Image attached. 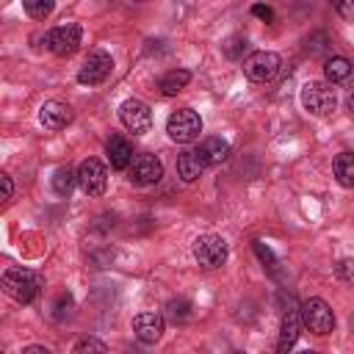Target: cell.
Returning a JSON list of instances; mask_svg holds the SVG:
<instances>
[{
  "label": "cell",
  "instance_id": "cell-3",
  "mask_svg": "<svg viewBox=\"0 0 354 354\" xmlns=\"http://www.w3.org/2000/svg\"><path fill=\"white\" fill-rule=\"evenodd\" d=\"M299 318H301V326H307L313 335H329V332L335 329V313H332V307H329L324 299H318V296H313V299H307V301L301 304Z\"/></svg>",
  "mask_w": 354,
  "mask_h": 354
},
{
  "label": "cell",
  "instance_id": "cell-1",
  "mask_svg": "<svg viewBox=\"0 0 354 354\" xmlns=\"http://www.w3.org/2000/svg\"><path fill=\"white\" fill-rule=\"evenodd\" d=\"M0 288H3L6 296H11L14 301L30 304V301L39 296V290H41V279H39V274L30 271V268H8V271L3 274V279H0Z\"/></svg>",
  "mask_w": 354,
  "mask_h": 354
},
{
  "label": "cell",
  "instance_id": "cell-17",
  "mask_svg": "<svg viewBox=\"0 0 354 354\" xmlns=\"http://www.w3.org/2000/svg\"><path fill=\"white\" fill-rule=\"evenodd\" d=\"M202 171H205V163L199 160L196 152H183V155L177 158V174H180L185 183H196V180L202 177Z\"/></svg>",
  "mask_w": 354,
  "mask_h": 354
},
{
  "label": "cell",
  "instance_id": "cell-16",
  "mask_svg": "<svg viewBox=\"0 0 354 354\" xmlns=\"http://www.w3.org/2000/svg\"><path fill=\"white\" fill-rule=\"evenodd\" d=\"M299 329H301V318H299V310H288L285 318H282V332H279V343L277 348L279 351H290L299 340Z\"/></svg>",
  "mask_w": 354,
  "mask_h": 354
},
{
  "label": "cell",
  "instance_id": "cell-10",
  "mask_svg": "<svg viewBox=\"0 0 354 354\" xmlns=\"http://www.w3.org/2000/svg\"><path fill=\"white\" fill-rule=\"evenodd\" d=\"M163 177V163L155 155H136L127 163V180L133 185H152Z\"/></svg>",
  "mask_w": 354,
  "mask_h": 354
},
{
  "label": "cell",
  "instance_id": "cell-22",
  "mask_svg": "<svg viewBox=\"0 0 354 354\" xmlns=\"http://www.w3.org/2000/svg\"><path fill=\"white\" fill-rule=\"evenodd\" d=\"M22 6L30 19H47L55 8V0H22Z\"/></svg>",
  "mask_w": 354,
  "mask_h": 354
},
{
  "label": "cell",
  "instance_id": "cell-9",
  "mask_svg": "<svg viewBox=\"0 0 354 354\" xmlns=\"http://www.w3.org/2000/svg\"><path fill=\"white\" fill-rule=\"evenodd\" d=\"M119 119L136 136H141V133H147L152 127V111H149V105L141 102V100H136V97H130V100H124L119 105Z\"/></svg>",
  "mask_w": 354,
  "mask_h": 354
},
{
  "label": "cell",
  "instance_id": "cell-7",
  "mask_svg": "<svg viewBox=\"0 0 354 354\" xmlns=\"http://www.w3.org/2000/svg\"><path fill=\"white\" fill-rule=\"evenodd\" d=\"M75 177H77V185H80L88 196H102V194H105V185H108V169H105V163H100L97 158L83 160V163L77 166Z\"/></svg>",
  "mask_w": 354,
  "mask_h": 354
},
{
  "label": "cell",
  "instance_id": "cell-5",
  "mask_svg": "<svg viewBox=\"0 0 354 354\" xmlns=\"http://www.w3.org/2000/svg\"><path fill=\"white\" fill-rule=\"evenodd\" d=\"M279 66H282V58H279L277 53H271V50H257V53H252V55L243 61V75H246L249 80H254V83H268V80L277 77Z\"/></svg>",
  "mask_w": 354,
  "mask_h": 354
},
{
  "label": "cell",
  "instance_id": "cell-14",
  "mask_svg": "<svg viewBox=\"0 0 354 354\" xmlns=\"http://www.w3.org/2000/svg\"><path fill=\"white\" fill-rule=\"evenodd\" d=\"M196 155H199V160L205 166H218V163H224L230 158V144L224 138H218V136H207L196 147Z\"/></svg>",
  "mask_w": 354,
  "mask_h": 354
},
{
  "label": "cell",
  "instance_id": "cell-18",
  "mask_svg": "<svg viewBox=\"0 0 354 354\" xmlns=\"http://www.w3.org/2000/svg\"><path fill=\"white\" fill-rule=\"evenodd\" d=\"M324 75H326V83H343L351 75V61L343 58V55H332L324 64Z\"/></svg>",
  "mask_w": 354,
  "mask_h": 354
},
{
  "label": "cell",
  "instance_id": "cell-11",
  "mask_svg": "<svg viewBox=\"0 0 354 354\" xmlns=\"http://www.w3.org/2000/svg\"><path fill=\"white\" fill-rule=\"evenodd\" d=\"M47 47H50L55 55H61V58L72 55V53L80 47V25L66 22V25L53 28V30L47 33Z\"/></svg>",
  "mask_w": 354,
  "mask_h": 354
},
{
  "label": "cell",
  "instance_id": "cell-8",
  "mask_svg": "<svg viewBox=\"0 0 354 354\" xmlns=\"http://www.w3.org/2000/svg\"><path fill=\"white\" fill-rule=\"evenodd\" d=\"M111 69H113V58H111L105 50H91V53L86 55L80 72H77V80H80L83 86H97V83L108 80Z\"/></svg>",
  "mask_w": 354,
  "mask_h": 354
},
{
  "label": "cell",
  "instance_id": "cell-28",
  "mask_svg": "<svg viewBox=\"0 0 354 354\" xmlns=\"http://www.w3.org/2000/svg\"><path fill=\"white\" fill-rule=\"evenodd\" d=\"M252 14H254V17H260V19H266V22H271V19H274V11H271L268 6H252Z\"/></svg>",
  "mask_w": 354,
  "mask_h": 354
},
{
  "label": "cell",
  "instance_id": "cell-12",
  "mask_svg": "<svg viewBox=\"0 0 354 354\" xmlns=\"http://www.w3.org/2000/svg\"><path fill=\"white\" fill-rule=\"evenodd\" d=\"M72 108L66 102H58V100H50L41 105L39 111V122L47 127V130H64L69 122H72Z\"/></svg>",
  "mask_w": 354,
  "mask_h": 354
},
{
  "label": "cell",
  "instance_id": "cell-6",
  "mask_svg": "<svg viewBox=\"0 0 354 354\" xmlns=\"http://www.w3.org/2000/svg\"><path fill=\"white\" fill-rule=\"evenodd\" d=\"M194 257H196V263L205 266V268H218V266H224V260H227V241H224L221 235H213V232L199 235V238L194 241Z\"/></svg>",
  "mask_w": 354,
  "mask_h": 354
},
{
  "label": "cell",
  "instance_id": "cell-24",
  "mask_svg": "<svg viewBox=\"0 0 354 354\" xmlns=\"http://www.w3.org/2000/svg\"><path fill=\"white\" fill-rule=\"evenodd\" d=\"M243 47H246V39H243V36H230L227 44H224V55H227V58H238Z\"/></svg>",
  "mask_w": 354,
  "mask_h": 354
},
{
  "label": "cell",
  "instance_id": "cell-4",
  "mask_svg": "<svg viewBox=\"0 0 354 354\" xmlns=\"http://www.w3.org/2000/svg\"><path fill=\"white\" fill-rule=\"evenodd\" d=\"M166 133H169L171 141H177V144H188V141H194V138L202 133V119H199L196 111H191V108H180V111H174V113L169 116V122H166Z\"/></svg>",
  "mask_w": 354,
  "mask_h": 354
},
{
  "label": "cell",
  "instance_id": "cell-20",
  "mask_svg": "<svg viewBox=\"0 0 354 354\" xmlns=\"http://www.w3.org/2000/svg\"><path fill=\"white\" fill-rule=\"evenodd\" d=\"M188 80H191V72H188V69H171V72H166V75L160 77V91H163L166 97H171V94H177V91H183V88L188 86Z\"/></svg>",
  "mask_w": 354,
  "mask_h": 354
},
{
  "label": "cell",
  "instance_id": "cell-23",
  "mask_svg": "<svg viewBox=\"0 0 354 354\" xmlns=\"http://www.w3.org/2000/svg\"><path fill=\"white\" fill-rule=\"evenodd\" d=\"M166 310H169V318H171L174 324H183V321L188 318V310H191V304L180 299V301H169V307H166Z\"/></svg>",
  "mask_w": 354,
  "mask_h": 354
},
{
  "label": "cell",
  "instance_id": "cell-21",
  "mask_svg": "<svg viewBox=\"0 0 354 354\" xmlns=\"http://www.w3.org/2000/svg\"><path fill=\"white\" fill-rule=\"evenodd\" d=\"M75 183H77V177H75V171H72L69 166L55 169V174H53V191H55L58 196H69L72 188H75Z\"/></svg>",
  "mask_w": 354,
  "mask_h": 354
},
{
  "label": "cell",
  "instance_id": "cell-13",
  "mask_svg": "<svg viewBox=\"0 0 354 354\" xmlns=\"http://www.w3.org/2000/svg\"><path fill=\"white\" fill-rule=\"evenodd\" d=\"M133 332L141 343H158L163 337V315L158 313H141L133 318Z\"/></svg>",
  "mask_w": 354,
  "mask_h": 354
},
{
  "label": "cell",
  "instance_id": "cell-19",
  "mask_svg": "<svg viewBox=\"0 0 354 354\" xmlns=\"http://www.w3.org/2000/svg\"><path fill=\"white\" fill-rule=\"evenodd\" d=\"M332 169H335V177H337V183H340L343 188H351V185H354V155H351V152H340V155L335 158Z\"/></svg>",
  "mask_w": 354,
  "mask_h": 354
},
{
  "label": "cell",
  "instance_id": "cell-26",
  "mask_svg": "<svg viewBox=\"0 0 354 354\" xmlns=\"http://www.w3.org/2000/svg\"><path fill=\"white\" fill-rule=\"evenodd\" d=\"M108 346L102 340H94V337H86L80 343H75V351H105Z\"/></svg>",
  "mask_w": 354,
  "mask_h": 354
},
{
  "label": "cell",
  "instance_id": "cell-25",
  "mask_svg": "<svg viewBox=\"0 0 354 354\" xmlns=\"http://www.w3.org/2000/svg\"><path fill=\"white\" fill-rule=\"evenodd\" d=\"M11 194H14V183L6 171H0V205H6L11 199Z\"/></svg>",
  "mask_w": 354,
  "mask_h": 354
},
{
  "label": "cell",
  "instance_id": "cell-2",
  "mask_svg": "<svg viewBox=\"0 0 354 354\" xmlns=\"http://www.w3.org/2000/svg\"><path fill=\"white\" fill-rule=\"evenodd\" d=\"M301 105L313 116H329L337 108V97H335L332 83H321V80L304 83V88H301Z\"/></svg>",
  "mask_w": 354,
  "mask_h": 354
},
{
  "label": "cell",
  "instance_id": "cell-29",
  "mask_svg": "<svg viewBox=\"0 0 354 354\" xmlns=\"http://www.w3.org/2000/svg\"><path fill=\"white\" fill-rule=\"evenodd\" d=\"M332 3H335V8H337V11H340L346 19L351 17V0H332Z\"/></svg>",
  "mask_w": 354,
  "mask_h": 354
},
{
  "label": "cell",
  "instance_id": "cell-27",
  "mask_svg": "<svg viewBox=\"0 0 354 354\" xmlns=\"http://www.w3.org/2000/svg\"><path fill=\"white\" fill-rule=\"evenodd\" d=\"M254 252H257V257H260L263 263H268L271 268H277V260H274V254H271V249H268V246H263L260 241H254Z\"/></svg>",
  "mask_w": 354,
  "mask_h": 354
},
{
  "label": "cell",
  "instance_id": "cell-15",
  "mask_svg": "<svg viewBox=\"0 0 354 354\" xmlns=\"http://www.w3.org/2000/svg\"><path fill=\"white\" fill-rule=\"evenodd\" d=\"M105 152H108V160H111V166H113L116 171H124L127 163L133 160V147H130V141L122 138V136H111Z\"/></svg>",
  "mask_w": 354,
  "mask_h": 354
}]
</instances>
